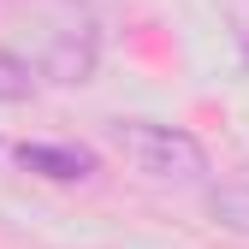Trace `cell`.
Masks as SVG:
<instances>
[{
  "label": "cell",
  "instance_id": "1",
  "mask_svg": "<svg viewBox=\"0 0 249 249\" xmlns=\"http://www.w3.org/2000/svg\"><path fill=\"white\" fill-rule=\"evenodd\" d=\"M113 142L124 148L142 178H160V184H196L208 172V148L178 131V124H154V119H119L113 124Z\"/></svg>",
  "mask_w": 249,
  "mask_h": 249
},
{
  "label": "cell",
  "instance_id": "2",
  "mask_svg": "<svg viewBox=\"0 0 249 249\" xmlns=\"http://www.w3.org/2000/svg\"><path fill=\"white\" fill-rule=\"evenodd\" d=\"M18 166L71 184V178H89V172H95V154H89V148H53V142H24L18 148Z\"/></svg>",
  "mask_w": 249,
  "mask_h": 249
},
{
  "label": "cell",
  "instance_id": "3",
  "mask_svg": "<svg viewBox=\"0 0 249 249\" xmlns=\"http://www.w3.org/2000/svg\"><path fill=\"white\" fill-rule=\"evenodd\" d=\"M208 220L231 231V237H249V184H220L208 190Z\"/></svg>",
  "mask_w": 249,
  "mask_h": 249
},
{
  "label": "cell",
  "instance_id": "4",
  "mask_svg": "<svg viewBox=\"0 0 249 249\" xmlns=\"http://www.w3.org/2000/svg\"><path fill=\"white\" fill-rule=\"evenodd\" d=\"M30 95H36V66L0 48V101H30Z\"/></svg>",
  "mask_w": 249,
  "mask_h": 249
}]
</instances>
